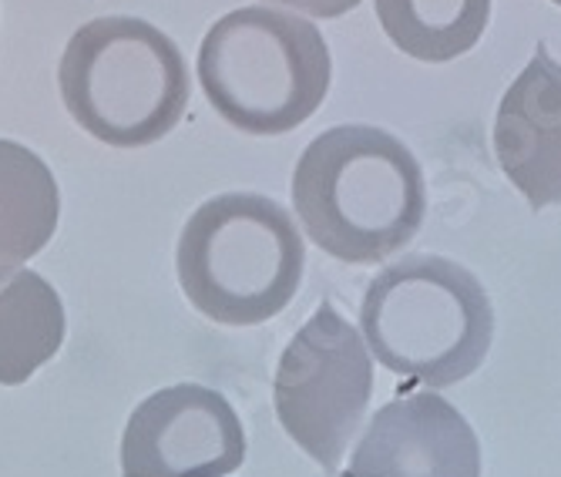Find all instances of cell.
<instances>
[{"label": "cell", "instance_id": "cell-3", "mask_svg": "<svg viewBox=\"0 0 561 477\" xmlns=\"http://www.w3.org/2000/svg\"><path fill=\"white\" fill-rule=\"evenodd\" d=\"M306 252L289 212L256 192L209 198L179 239V283L188 303L226 327L279 316L302 283Z\"/></svg>", "mask_w": 561, "mask_h": 477}, {"label": "cell", "instance_id": "cell-8", "mask_svg": "<svg viewBox=\"0 0 561 477\" xmlns=\"http://www.w3.org/2000/svg\"><path fill=\"white\" fill-rule=\"evenodd\" d=\"M343 477H481V444L440 394H400L374 413Z\"/></svg>", "mask_w": 561, "mask_h": 477}, {"label": "cell", "instance_id": "cell-5", "mask_svg": "<svg viewBox=\"0 0 561 477\" xmlns=\"http://www.w3.org/2000/svg\"><path fill=\"white\" fill-rule=\"evenodd\" d=\"M58 81L71 118L115 148L165 138L188 104L182 50L138 18H98L75 31Z\"/></svg>", "mask_w": 561, "mask_h": 477}, {"label": "cell", "instance_id": "cell-1", "mask_svg": "<svg viewBox=\"0 0 561 477\" xmlns=\"http://www.w3.org/2000/svg\"><path fill=\"white\" fill-rule=\"evenodd\" d=\"M296 216L323 252L370 266L411 242L427 192L417 158L370 125H340L306 145L293 172Z\"/></svg>", "mask_w": 561, "mask_h": 477}, {"label": "cell", "instance_id": "cell-2", "mask_svg": "<svg viewBox=\"0 0 561 477\" xmlns=\"http://www.w3.org/2000/svg\"><path fill=\"white\" fill-rule=\"evenodd\" d=\"M360 327L380 366L434 390L471 377L484 363L494 309L465 266L440 255H407L370 280Z\"/></svg>", "mask_w": 561, "mask_h": 477}, {"label": "cell", "instance_id": "cell-6", "mask_svg": "<svg viewBox=\"0 0 561 477\" xmlns=\"http://www.w3.org/2000/svg\"><path fill=\"white\" fill-rule=\"evenodd\" d=\"M374 394V360L343 316L323 303L289 340L276 370L283 431L323 470H336Z\"/></svg>", "mask_w": 561, "mask_h": 477}, {"label": "cell", "instance_id": "cell-13", "mask_svg": "<svg viewBox=\"0 0 561 477\" xmlns=\"http://www.w3.org/2000/svg\"><path fill=\"white\" fill-rule=\"evenodd\" d=\"M270 4H283V8H293V11H306L313 18L333 21V18L350 14L356 4H360V0H270Z\"/></svg>", "mask_w": 561, "mask_h": 477}, {"label": "cell", "instance_id": "cell-14", "mask_svg": "<svg viewBox=\"0 0 561 477\" xmlns=\"http://www.w3.org/2000/svg\"><path fill=\"white\" fill-rule=\"evenodd\" d=\"M551 4H558V8H561V0H551Z\"/></svg>", "mask_w": 561, "mask_h": 477}, {"label": "cell", "instance_id": "cell-12", "mask_svg": "<svg viewBox=\"0 0 561 477\" xmlns=\"http://www.w3.org/2000/svg\"><path fill=\"white\" fill-rule=\"evenodd\" d=\"M374 4L393 47L427 65L468 55L491 21V0H374Z\"/></svg>", "mask_w": 561, "mask_h": 477}, {"label": "cell", "instance_id": "cell-7", "mask_svg": "<svg viewBox=\"0 0 561 477\" xmlns=\"http://www.w3.org/2000/svg\"><path fill=\"white\" fill-rule=\"evenodd\" d=\"M245 461V431L229 400L179 384L135 407L122 438V477H232Z\"/></svg>", "mask_w": 561, "mask_h": 477}, {"label": "cell", "instance_id": "cell-11", "mask_svg": "<svg viewBox=\"0 0 561 477\" xmlns=\"http://www.w3.org/2000/svg\"><path fill=\"white\" fill-rule=\"evenodd\" d=\"M65 343V306L41 273L18 270L0 286V384L18 387Z\"/></svg>", "mask_w": 561, "mask_h": 477}, {"label": "cell", "instance_id": "cell-10", "mask_svg": "<svg viewBox=\"0 0 561 477\" xmlns=\"http://www.w3.org/2000/svg\"><path fill=\"white\" fill-rule=\"evenodd\" d=\"M61 195L41 158L0 138V280H11L58 229Z\"/></svg>", "mask_w": 561, "mask_h": 477}, {"label": "cell", "instance_id": "cell-4", "mask_svg": "<svg viewBox=\"0 0 561 477\" xmlns=\"http://www.w3.org/2000/svg\"><path fill=\"white\" fill-rule=\"evenodd\" d=\"M330 47L317 24L270 8L216 21L198 50V81L213 109L245 135H283L330 91Z\"/></svg>", "mask_w": 561, "mask_h": 477}, {"label": "cell", "instance_id": "cell-9", "mask_svg": "<svg viewBox=\"0 0 561 477\" xmlns=\"http://www.w3.org/2000/svg\"><path fill=\"white\" fill-rule=\"evenodd\" d=\"M494 151L531 208L561 205V65L545 47L501 98Z\"/></svg>", "mask_w": 561, "mask_h": 477}]
</instances>
